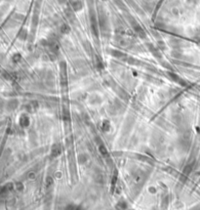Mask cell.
I'll return each instance as SVG.
<instances>
[{
    "mask_svg": "<svg viewBox=\"0 0 200 210\" xmlns=\"http://www.w3.org/2000/svg\"><path fill=\"white\" fill-rule=\"evenodd\" d=\"M102 128L104 131H108L109 128H110V125L108 123V121H104L103 122V125H102Z\"/></svg>",
    "mask_w": 200,
    "mask_h": 210,
    "instance_id": "cell-2",
    "label": "cell"
},
{
    "mask_svg": "<svg viewBox=\"0 0 200 210\" xmlns=\"http://www.w3.org/2000/svg\"><path fill=\"white\" fill-rule=\"evenodd\" d=\"M34 176H35V174H34L33 172H31V173L28 174V178H29V179H34V178H35Z\"/></svg>",
    "mask_w": 200,
    "mask_h": 210,
    "instance_id": "cell-6",
    "label": "cell"
},
{
    "mask_svg": "<svg viewBox=\"0 0 200 210\" xmlns=\"http://www.w3.org/2000/svg\"><path fill=\"white\" fill-rule=\"evenodd\" d=\"M100 152L103 153V155H106V153H107V152H106V149L104 148V146H101V147H100Z\"/></svg>",
    "mask_w": 200,
    "mask_h": 210,
    "instance_id": "cell-4",
    "label": "cell"
},
{
    "mask_svg": "<svg viewBox=\"0 0 200 210\" xmlns=\"http://www.w3.org/2000/svg\"><path fill=\"white\" fill-rule=\"evenodd\" d=\"M68 210H80V209H79V207H77V206H70V207L68 208Z\"/></svg>",
    "mask_w": 200,
    "mask_h": 210,
    "instance_id": "cell-5",
    "label": "cell"
},
{
    "mask_svg": "<svg viewBox=\"0 0 200 210\" xmlns=\"http://www.w3.org/2000/svg\"><path fill=\"white\" fill-rule=\"evenodd\" d=\"M86 159H87V156H86L85 155H83V154H81V155L78 156V160H79L81 163H83L84 161H86Z\"/></svg>",
    "mask_w": 200,
    "mask_h": 210,
    "instance_id": "cell-3",
    "label": "cell"
},
{
    "mask_svg": "<svg viewBox=\"0 0 200 210\" xmlns=\"http://www.w3.org/2000/svg\"><path fill=\"white\" fill-rule=\"evenodd\" d=\"M60 153H61V148H60L58 145L54 146V147H53V150H52V155H58Z\"/></svg>",
    "mask_w": 200,
    "mask_h": 210,
    "instance_id": "cell-1",
    "label": "cell"
}]
</instances>
